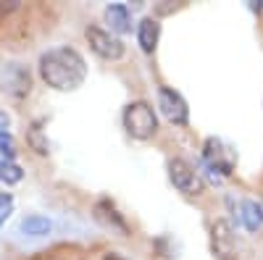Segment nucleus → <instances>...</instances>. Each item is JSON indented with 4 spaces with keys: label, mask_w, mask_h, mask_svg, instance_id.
Listing matches in <instances>:
<instances>
[{
    "label": "nucleus",
    "mask_w": 263,
    "mask_h": 260,
    "mask_svg": "<svg viewBox=\"0 0 263 260\" xmlns=\"http://www.w3.org/2000/svg\"><path fill=\"white\" fill-rule=\"evenodd\" d=\"M40 76L45 79L48 87L58 92H71L87 79V63L79 55V50L63 45L42 53L40 58Z\"/></svg>",
    "instance_id": "obj_1"
},
{
    "label": "nucleus",
    "mask_w": 263,
    "mask_h": 260,
    "mask_svg": "<svg viewBox=\"0 0 263 260\" xmlns=\"http://www.w3.org/2000/svg\"><path fill=\"white\" fill-rule=\"evenodd\" d=\"M124 129H126V134L129 137H135V139H150L153 134H156V129H158V118H156V111L137 100V103H129L124 108Z\"/></svg>",
    "instance_id": "obj_2"
},
{
    "label": "nucleus",
    "mask_w": 263,
    "mask_h": 260,
    "mask_svg": "<svg viewBox=\"0 0 263 260\" xmlns=\"http://www.w3.org/2000/svg\"><path fill=\"white\" fill-rule=\"evenodd\" d=\"M203 161H205L208 171H213V173L218 171L221 176H229L237 166V150L218 137H208L203 145Z\"/></svg>",
    "instance_id": "obj_3"
},
{
    "label": "nucleus",
    "mask_w": 263,
    "mask_h": 260,
    "mask_svg": "<svg viewBox=\"0 0 263 260\" xmlns=\"http://www.w3.org/2000/svg\"><path fill=\"white\" fill-rule=\"evenodd\" d=\"M158 108H161V113L166 116V121H171V124L182 126L190 118V108H187L184 97L177 90H171V87H161L158 90Z\"/></svg>",
    "instance_id": "obj_4"
},
{
    "label": "nucleus",
    "mask_w": 263,
    "mask_h": 260,
    "mask_svg": "<svg viewBox=\"0 0 263 260\" xmlns=\"http://www.w3.org/2000/svg\"><path fill=\"white\" fill-rule=\"evenodd\" d=\"M87 42H90V48L105 61H119L124 55V42L111 37L108 32H103L100 27H87Z\"/></svg>",
    "instance_id": "obj_5"
},
{
    "label": "nucleus",
    "mask_w": 263,
    "mask_h": 260,
    "mask_svg": "<svg viewBox=\"0 0 263 260\" xmlns=\"http://www.w3.org/2000/svg\"><path fill=\"white\" fill-rule=\"evenodd\" d=\"M211 245H213V252L221 260H237V242H234L232 226L227 221H216L213 224V229H211Z\"/></svg>",
    "instance_id": "obj_6"
},
{
    "label": "nucleus",
    "mask_w": 263,
    "mask_h": 260,
    "mask_svg": "<svg viewBox=\"0 0 263 260\" xmlns=\"http://www.w3.org/2000/svg\"><path fill=\"white\" fill-rule=\"evenodd\" d=\"M168 179H171V184L177 187L179 192L192 194V192L197 189V171H195L184 158H174V161L168 163Z\"/></svg>",
    "instance_id": "obj_7"
},
{
    "label": "nucleus",
    "mask_w": 263,
    "mask_h": 260,
    "mask_svg": "<svg viewBox=\"0 0 263 260\" xmlns=\"http://www.w3.org/2000/svg\"><path fill=\"white\" fill-rule=\"evenodd\" d=\"M95 218H98L103 226L119 229L121 234H126V231H129V229H126V221L121 218V213L114 208V203H111V200H100V203L95 205Z\"/></svg>",
    "instance_id": "obj_8"
},
{
    "label": "nucleus",
    "mask_w": 263,
    "mask_h": 260,
    "mask_svg": "<svg viewBox=\"0 0 263 260\" xmlns=\"http://www.w3.org/2000/svg\"><path fill=\"white\" fill-rule=\"evenodd\" d=\"M158 37H161V24L156 18H142L140 21V29H137V39H140V48L145 53H153L158 45Z\"/></svg>",
    "instance_id": "obj_9"
},
{
    "label": "nucleus",
    "mask_w": 263,
    "mask_h": 260,
    "mask_svg": "<svg viewBox=\"0 0 263 260\" xmlns=\"http://www.w3.org/2000/svg\"><path fill=\"white\" fill-rule=\"evenodd\" d=\"M239 224H242L248 231H258L263 224V208L255 200H245L239 205Z\"/></svg>",
    "instance_id": "obj_10"
},
{
    "label": "nucleus",
    "mask_w": 263,
    "mask_h": 260,
    "mask_svg": "<svg viewBox=\"0 0 263 260\" xmlns=\"http://www.w3.org/2000/svg\"><path fill=\"white\" fill-rule=\"evenodd\" d=\"M105 18H108V24H111L114 32H119V34L132 32V16H129L126 6H108L105 8Z\"/></svg>",
    "instance_id": "obj_11"
},
{
    "label": "nucleus",
    "mask_w": 263,
    "mask_h": 260,
    "mask_svg": "<svg viewBox=\"0 0 263 260\" xmlns=\"http://www.w3.org/2000/svg\"><path fill=\"white\" fill-rule=\"evenodd\" d=\"M50 229H53V224L45 215H27V218L18 224V231L24 236H48Z\"/></svg>",
    "instance_id": "obj_12"
},
{
    "label": "nucleus",
    "mask_w": 263,
    "mask_h": 260,
    "mask_svg": "<svg viewBox=\"0 0 263 260\" xmlns=\"http://www.w3.org/2000/svg\"><path fill=\"white\" fill-rule=\"evenodd\" d=\"M6 84H8V92L21 97L29 92V74L21 69V66H11V74L6 76Z\"/></svg>",
    "instance_id": "obj_13"
},
{
    "label": "nucleus",
    "mask_w": 263,
    "mask_h": 260,
    "mask_svg": "<svg viewBox=\"0 0 263 260\" xmlns=\"http://www.w3.org/2000/svg\"><path fill=\"white\" fill-rule=\"evenodd\" d=\"M40 124L42 121H34L32 126H29V134H27V139H29V145H32V150H37L40 155H48L50 153V142L42 137V129H40Z\"/></svg>",
    "instance_id": "obj_14"
},
{
    "label": "nucleus",
    "mask_w": 263,
    "mask_h": 260,
    "mask_svg": "<svg viewBox=\"0 0 263 260\" xmlns=\"http://www.w3.org/2000/svg\"><path fill=\"white\" fill-rule=\"evenodd\" d=\"M21 176H24V171H21L18 163L0 158V182H6V184H18Z\"/></svg>",
    "instance_id": "obj_15"
},
{
    "label": "nucleus",
    "mask_w": 263,
    "mask_h": 260,
    "mask_svg": "<svg viewBox=\"0 0 263 260\" xmlns=\"http://www.w3.org/2000/svg\"><path fill=\"white\" fill-rule=\"evenodd\" d=\"M0 153H3L6 161H13L16 158V142H13L11 132H0Z\"/></svg>",
    "instance_id": "obj_16"
},
{
    "label": "nucleus",
    "mask_w": 263,
    "mask_h": 260,
    "mask_svg": "<svg viewBox=\"0 0 263 260\" xmlns=\"http://www.w3.org/2000/svg\"><path fill=\"white\" fill-rule=\"evenodd\" d=\"M13 213V194L11 192H0V226L6 224V218Z\"/></svg>",
    "instance_id": "obj_17"
},
{
    "label": "nucleus",
    "mask_w": 263,
    "mask_h": 260,
    "mask_svg": "<svg viewBox=\"0 0 263 260\" xmlns=\"http://www.w3.org/2000/svg\"><path fill=\"white\" fill-rule=\"evenodd\" d=\"M8 126H11V118L0 111V132H8Z\"/></svg>",
    "instance_id": "obj_18"
},
{
    "label": "nucleus",
    "mask_w": 263,
    "mask_h": 260,
    "mask_svg": "<svg viewBox=\"0 0 263 260\" xmlns=\"http://www.w3.org/2000/svg\"><path fill=\"white\" fill-rule=\"evenodd\" d=\"M103 260H124V257H121V255H116V252H108Z\"/></svg>",
    "instance_id": "obj_19"
}]
</instances>
